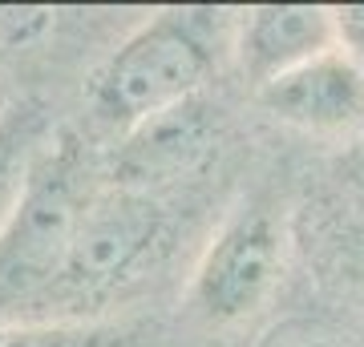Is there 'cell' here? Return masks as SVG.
<instances>
[{
  "instance_id": "6da1fadb",
  "label": "cell",
  "mask_w": 364,
  "mask_h": 347,
  "mask_svg": "<svg viewBox=\"0 0 364 347\" xmlns=\"http://www.w3.org/2000/svg\"><path fill=\"white\" fill-rule=\"evenodd\" d=\"M231 21L215 9H162L138 25L90 77V117L114 138L203 93L215 57L231 45Z\"/></svg>"
},
{
  "instance_id": "7a4b0ae2",
  "label": "cell",
  "mask_w": 364,
  "mask_h": 347,
  "mask_svg": "<svg viewBox=\"0 0 364 347\" xmlns=\"http://www.w3.org/2000/svg\"><path fill=\"white\" fill-rule=\"evenodd\" d=\"M97 178L77 133L53 129L13 219L0 231V323L45 319Z\"/></svg>"
},
{
  "instance_id": "3957f363",
  "label": "cell",
  "mask_w": 364,
  "mask_h": 347,
  "mask_svg": "<svg viewBox=\"0 0 364 347\" xmlns=\"http://www.w3.org/2000/svg\"><path fill=\"white\" fill-rule=\"evenodd\" d=\"M166 238V214L146 190L130 186H97L90 210L77 226L69 263L53 287L45 319H90L85 311L134 283Z\"/></svg>"
},
{
  "instance_id": "277c9868",
  "label": "cell",
  "mask_w": 364,
  "mask_h": 347,
  "mask_svg": "<svg viewBox=\"0 0 364 347\" xmlns=\"http://www.w3.org/2000/svg\"><path fill=\"white\" fill-rule=\"evenodd\" d=\"M287 246L291 226L284 206L272 194H247L198 255L186 287V315L210 331L247 323L284 279Z\"/></svg>"
},
{
  "instance_id": "5b68a950",
  "label": "cell",
  "mask_w": 364,
  "mask_h": 347,
  "mask_svg": "<svg viewBox=\"0 0 364 347\" xmlns=\"http://www.w3.org/2000/svg\"><path fill=\"white\" fill-rule=\"evenodd\" d=\"M255 101L304 133H348L364 126V65L344 45L320 53L255 93Z\"/></svg>"
},
{
  "instance_id": "8992f818",
  "label": "cell",
  "mask_w": 364,
  "mask_h": 347,
  "mask_svg": "<svg viewBox=\"0 0 364 347\" xmlns=\"http://www.w3.org/2000/svg\"><path fill=\"white\" fill-rule=\"evenodd\" d=\"M336 13L320 4H263L247 9L235 25V61L239 73L259 93L275 77L316 61L320 53L336 49Z\"/></svg>"
},
{
  "instance_id": "52a82bcc",
  "label": "cell",
  "mask_w": 364,
  "mask_h": 347,
  "mask_svg": "<svg viewBox=\"0 0 364 347\" xmlns=\"http://www.w3.org/2000/svg\"><path fill=\"white\" fill-rule=\"evenodd\" d=\"M215 138H219V126L203 97L174 105L122 138L114 154V186L150 194V186L198 170V162L215 150Z\"/></svg>"
},
{
  "instance_id": "ba28073f",
  "label": "cell",
  "mask_w": 364,
  "mask_h": 347,
  "mask_svg": "<svg viewBox=\"0 0 364 347\" xmlns=\"http://www.w3.org/2000/svg\"><path fill=\"white\" fill-rule=\"evenodd\" d=\"M53 138L49 109L37 97H16L0 114V231L13 219L45 142Z\"/></svg>"
},
{
  "instance_id": "9c48e42d",
  "label": "cell",
  "mask_w": 364,
  "mask_h": 347,
  "mask_svg": "<svg viewBox=\"0 0 364 347\" xmlns=\"http://www.w3.org/2000/svg\"><path fill=\"white\" fill-rule=\"evenodd\" d=\"M0 347H154V327L117 315L0 323Z\"/></svg>"
},
{
  "instance_id": "30bf717a",
  "label": "cell",
  "mask_w": 364,
  "mask_h": 347,
  "mask_svg": "<svg viewBox=\"0 0 364 347\" xmlns=\"http://www.w3.org/2000/svg\"><path fill=\"white\" fill-rule=\"evenodd\" d=\"M332 13H336L340 45L364 65V9H332Z\"/></svg>"
},
{
  "instance_id": "8fae6325",
  "label": "cell",
  "mask_w": 364,
  "mask_h": 347,
  "mask_svg": "<svg viewBox=\"0 0 364 347\" xmlns=\"http://www.w3.org/2000/svg\"><path fill=\"white\" fill-rule=\"evenodd\" d=\"M348 283L364 295V219L356 226V238L348 243Z\"/></svg>"
},
{
  "instance_id": "7c38bea8",
  "label": "cell",
  "mask_w": 364,
  "mask_h": 347,
  "mask_svg": "<svg viewBox=\"0 0 364 347\" xmlns=\"http://www.w3.org/2000/svg\"><path fill=\"white\" fill-rule=\"evenodd\" d=\"M304 347H364V339H312Z\"/></svg>"
},
{
  "instance_id": "4fadbf2b",
  "label": "cell",
  "mask_w": 364,
  "mask_h": 347,
  "mask_svg": "<svg viewBox=\"0 0 364 347\" xmlns=\"http://www.w3.org/2000/svg\"><path fill=\"white\" fill-rule=\"evenodd\" d=\"M9 105H13V97H9V93H4V81H0V114H4V109H9Z\"/></svg>"
}]
</instances>
